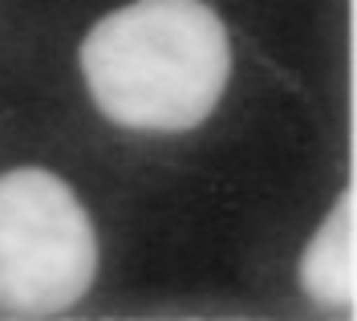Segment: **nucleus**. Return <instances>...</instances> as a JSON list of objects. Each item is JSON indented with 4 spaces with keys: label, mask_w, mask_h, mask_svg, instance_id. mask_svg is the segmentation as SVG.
<instances>
[{
    "label": "nucleus",
    "mask_w": 357,
    "mask_h": 321,
    "mask_svg": "<svg viewBox=\"0 0 357 321\" xmlns=\"http://www.w3.org/2000/svg\"><path fill=\"white\" fill-rule=\"evenodd\" d=\"M82 73L110 122L175 135L215 110L231 45L203 0H134L89 29Z\"/></svg>",
    "instance_id": "obj_1"
},
{
    "label": "nucleus",
    "mask_w": 357,
    "mask_h": 321,
    "mask_svg": "<svg viewBox=\"0 0 357 321\" xmlns=\"http://www.w3.org/2000/svg\"><path fill=\"white\" fill-rule=\"evenodd\" d=\"M98 273V236L86 207L53 171L0 175V309L53 318L86 297Z\"/></svg>",
    "instance_id": "obj_2"
},
{
    "label": "nucleus",
    "mask_w": 357,
    "mask_h": 321,
    "mask_svg": "<svg viewBox=\"0 0 357 321\" xmlns=\"http://www.w3.org/2000/svg\"><path fill=\"white\" fill-rule=\"evenodd\" d=\"M301 285L325 309L357 305V191L345 187L337 207L325 216L301 256Z\"/></svg>",
    "instance_id": "obj_3"
}]
</instances>
